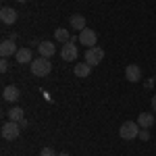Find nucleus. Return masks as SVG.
<instances>
[{
  "label": "nucleus",
  "mask_w": 156,
  "mask_h": 156,
  "mask_svg": "<svg viewBox=\"0 0 156 156\" xmlns=\"http://www.w3.org/2000/svg\"><path fill=\"white\" fill-rule=\"evenodd\" d=\"M29 69H31V73H34L36 77H46V75L52 71V62H50V58L40 56V58H34L29 62Z\"/></svg>",
  "instance_id": "1"
},
{
  "label": "nucleus",
  "mask_w": 156,
  "mask_h": 156,
  "mask_svg": "<svg viewBox=\"0 0 156 156\" xmlns=\"http://www.w3.org/2000/svg\"><path fill=\"white\" fill-rule=\"evenodd\" d=\"M140 125L135 123V121H125L123 125H121V129H119V135L123 137V140H135L137 135H140Z\"/></svg>",
  "instance_id": "2"
},
{
  "label": "nucleus",
  "mask_w": 156,
  "mask_h": 156,
  "mask_svg": "<svg viewBox=\"0 0 156 156\" xmlns=\"http://www.w3.org/2000/svg\"><path fill=\"white\" fill-rule=\"evenodd\" d=\"M0 133H2V137H4V140L12 142V140H17V137L21 135V125H19V123H15V121H9V123H4V125H2Z\"/></svg>",
  "instance_id": "3"
},
{
  "label": "nucleus",
  "mask_w": 156,
  "mask_h": 156,
  "mask_svg": "<svg viewBox=\"0 0 156 156\" xmlns=\"http://www.w3.org/2000/svg\"><path fill=\"white\" fill-rule=\"evenodd\" d=\"M102 58H104V50L100 48V46L87 48V52H85V62H87V65H92V67L100 65V62H102Z\"/></svg>",
  "instance_id": "4"
},
{
  "label": "nucleus",
  "mask_w": 156,
  "mask_h": 156,
  "mask_svg": "<svg viewBox=\"0 0 156 156\" xmlns=\"http://www.w3.org/2000/svg\"><path fill=\"white\" fill-rule=\"evenodd\" d=\"M60 56H62V60H67V62L77 60L79 50H77V46H75V42H67V44H62V48H60Z\"/></svg>",
  "instance_id": "5"
},
{
  "label": "nucleus",
  "mask_w": 156,
  "mask_h": 156,
  "mask_svg": "<svg viewBox=\"0 0 156 156\" xmlns=\"http://www.w3.org/2000/svg\"><path fill=\"white\" fill-rule=\"evenodd\" d=\"M96 42H98V34L94 31V29H87V27H85L83 31H79V44H81V46L94 48Z\"/></svg>",
  "instance_id": "6"
},
{
  "label": "nucleus",
  "mask_w": 156,
  "mask_h": 156,
  "mask_svg": "<svg viewBox=\"0 0 156 156\" xmlns=\"http://www.w3.org/2000/svg\"><path fill=\"white\" fill-rule=\"evenodd\" d=\"M0 21L4 25H12L17 21V11L11 9V6H2V9H0Z\"/></svg>",
  "instance_id": "7"
},
{
  "label": "nucleus",
  "mask_w": 156,
  "mask_h": 156,
  "mask_svg": "<svg viewBox=\"0 0 156 156\" xmlns=\"http://www.w3.org/2000/svg\"><path fill=\"white\" fill-rule=\"evenodd\" d=\"M17 46H15V40H4L2 44H0V56L2 58H9L12 54H17Z\"/></svg>",
  "instance_id": "8"
},
{
  "label": "nucleus",
  "mask_w": 156,
  "mask_h": 156,
  "mask_svg": "<svg viewBox=\"0 0 156 156\" xmlns=\"http://www.w3.org/2000/svg\"><path fill=\"white\" fill-rule=\"evenodd\" d=\"M2 98H4L6 102H17V100L21 98V92H19L17 85H6V87L2 90Z\"/></svg>",
  "instance_id": "9"
},
{
  "label": "nucleus",
  "mask_w": 156,
  "mask_h": 156,
  "mask_svg": "<svg viewBox=\"0 0 156 156\" xmlns=\"http://www.w3.org/2000/svg\"><path fill=\"white\" fill-rule=\"evenodd\" d=\"M15 60H17L19 65H27V62H31V60H34V52H31V48H19V50H17V54H15Z\"/></svg>",
  "instance_id": "10"
},
{
  "label": "nucleus",
  "mask_w": 156,
  "mask_h": 156,
  "mask_svg": "<svg viewBox=\"0 0 156 156\" xmlns=\"http://www.w3.org/2000/svg\"><path fill=\"white\" fill-rule=\"evenodd\" d=\"M125 77H127L131 83H135V81L142 79V69H140L137 65H129V67L125 69Z\"/></svg>",
  "instance_id": "11"
},
{
  "label": "nucleus",
  "mask_w": 156,
  "mask_h": 156,
  "mask_svg": "<svg viewBox=\"0 0 156 156\" xmlns=\"http://www.w3.org/2000/svg\"><path fill=\"white\" fill-rule=\"evenodd\" d=\"M154 115L152 112H140V117H137V125L142 127V129H150L152 125H154Z\"/></svg>",
  "instance_id": "12"
},
{
  "label": "nucleus",
  "mask_w": 156,
  "mask_h": 156,
  "mask_svg": "<svg viewBox=\"0 0 156 156\" xmlns=\"http://www.w3.org/2000/svg\"><path fill=\"white\" fill-rule=\"evenodd\" d=\"M37 50H40V56H44V58H50L52 54H56V46L52 42H42Z\"/></svg>",
  "instance_id": "13"
},
{
  "label": "nucleus",
  "mask_w": 156,
  "mask_h": 156,
  "mask_svg": "<svg viewBox=\"0 0 156 156\" xmlns=\"http://www.w3.org/2000/svg\"><path fill=\"white\" fill-rule=\"evenodd\" d=\"M69 23H71V29H75L79 34V31L85 29V17L83 15H73L71 19H69Z\"/></svg>",
  "instance_id": "14"
},
{
  "label": "nucleus",
  "mask_w": 156,
  "mask_h": 156,
  "mask_svg": "<svg viewBox=\"0 0 156 156\" xmlns=\"http://www.w3.org/2000/svg\"><path fill=\"white\" fill-rule=\"evenodd\" d=\"M6 115H9V121H15V123H21L25 119V110L21 106H12Z\"/></svg>",
  "instance_id": "15"
},
{
  "label": "nucleus",
  "mask_w": 156,
  "mask_h": 156,
  "mask_svg": "<svg viewBox=\"0 0 156 156\" xmlns=\"http://www.w3.org/2000/svg\"><path fill=\"white\" fill-rule=\"evenodd\" d=\"M73 73H75L77 77H81V79H83V77H87V75L92 73V65H87V62H77V65H75V69H73Z\"/></svg>",
  "instance_id": "16"
},
{
  "label": "nucleus",
  "mask_w": 156,
  "mask_h": 156,
  "mask_svg": "<svg viewBox=\"0 0 156 156\" xmlns=\"http://www.w3.org/2000/svg\"><path fill=\"white\" fill-rule=\"evenodd\" d=\"M54 37H56L58 42H62V44H67V42L71 40V36H69V31H67V29H62V27H58V29H54Z\"/></svg>",
  "instance_id": "17"
},
{
  "label": "nucleus",
  "mask_w": 156,
  "mask_h": 156,
  "mask_svg": "<svg viewBox=\"0 0 156 156\" xmlns=\"http://www.w3.org/2000/svg\"><path fill=\"white\" fill-rule=\"evenodd\" d=\"M40 156H58L50 146H46V148H42V152H40Z\"/></svg>",
  "instance_id": "18"
},
{
  "label": "nucleus",
  "mask_w": 156,
  "mask_h": 156,
  "mask_svg": "<svg viewBox=\"0 0 156 156\" xmlns=\"http://www.w3.org/2000/svg\"><path fill=\"white\" fill-rule=\"evenodd\" d=\"M137 137H140L142 142H148V140H150V131H148V129H140V135H137Z\"/></svg>",
  "instance_id": "19"
},
{
  "label": "nucleus",
  "mask_w": 156,
  "mask_h": 156,
  "mask_svg": "<svg viewBox=\"0 0 156 156\" xmlns=\"http://www.w3.org/2000/svg\"><path fill=\"white\" fill-rule=\"evenodd\" d=\"M0 71H2V73H6V71H9V60H6V58H2V60H0Z\"/></svg>",
  "instance_id": "20"
},
{
  "label": "nucleus",
  "mask_w": 156,
  "mask_h": 156,
  "mask_svg": "<svg viewBox=\"0 0 156 156\" xmlns=\"http://www.w3.org/2000/svg\"><path fill=\"white\" fill-rule=\"evenodd\" d=\"M19 125H21V129H25V127H27L29 123H27V119H23V121H21V123H19Z\"/></svg>",
  "instance_id": "21"
},
{
  "label": "nucleus",
  "mask_w": 156,
  "mask_h": 156,
  "mask_svg": "<svg viewBox=\"0 0 156 156\" xmlns=\"http://www.w3.org/2000/svg\"><path fill=\"white\" fill-rule=\"evenodd\" d=\"M152 108H154V110H156V94H154V96H152Z\"/></svg>",
  "instance_id": "22"
},
{
  "label": "nucleus",
  "mask_w": 156,
  "mask_h": 156,
  "mask_svg": "<svg viewBox=\"0 0 156 156\" xmlns=\"http://www.w3.org/2000/svg\"><path fill=\"white\" fill-rule=\"evenodd\" d=\"M58 156H71V154H58Z\"/></svg>",
  "instance_id": "23"
},
{
  "label": "nucleus",
  "mask_w": 156,
  "mask_h": 156,
  "mask_svg": "<svg viewBox=\"0 0 156 156\" xmlns=\"http://www.w3.org/2000/svg\"><path fill=\"white\" fill-rule=\"evenodd\" d=\"M17 2H27V0H17Z\"/></svg>",
  "instance_id": "24"
}]
</instances>
